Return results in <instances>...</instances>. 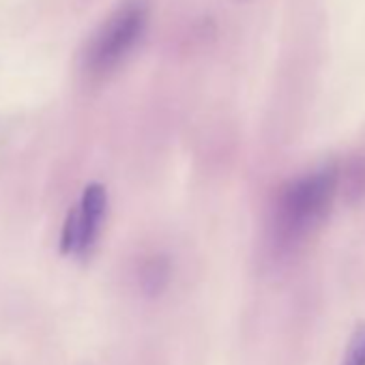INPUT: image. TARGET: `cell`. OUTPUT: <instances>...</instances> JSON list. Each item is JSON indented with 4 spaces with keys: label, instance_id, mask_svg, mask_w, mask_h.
Segmentation results:
<instances>
[{
    "label": "cell",
    "instance_id": "obj_4",
    "mask_svg": "<svg viewBox=\"0 0 365 365\" xmlns=\"http://www.w3.org/2000/svg\"><path fill=\"white\" fill-rule=\"evenodd\" d=\"M341 365H365V324L352 333Z\"/></svg>",
    "mask_w": 365,
    "mask_h": 365
},
{
    "label": "cell",
    "instance_id": "obj_3",
    "mask_svg": "<svg viewBox=\"0 0 365 365\" xmlns=\"http://www.w3.org/2000/svg\"><path fill=\"white\" fill-rule=\"evenodd\" d=\"M106 213V192L99 185L86 187L78 211H73L63 230V250L69 254L86 252L101 226Z\"/></svg>",
    "mask_w": 365,
    "mask_h": 365
},
{
    "label": "cell",
    "instance_id": "obj_1",
    "mask_svg": "<svg viewBox=\"0 0 365 365\" xmlns=\"http://www.w3.org/2000/svg\"><path fill=\"white\" fill-rule=\"evenodd\" d=\"M337 194V170L316 168L282 190L275 205V239L279 245H294L314 232L329 215Z\"/></svg>",
    "mask_w": 365,
    "mask_h": 365
},
{
    "label": "cell",
    "instance_id": "obj_2",
    "mask_svg": "<svg viewBox=\"0 0 365 365\" xmlns=\"http://www.w3.org/2000/svg\"><path fill=\"white\" fill-rule=\"evenodd\" d=\"M144 29V9L140 5H125L116 9L95 33L86 50V67L93 73H106L116 67L135 46Z\"/></svg>",
    "mask_w": 365,
    "mask_h": 365
}]
</instances>
